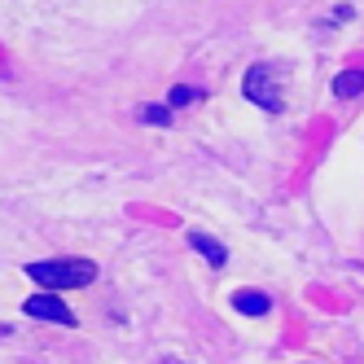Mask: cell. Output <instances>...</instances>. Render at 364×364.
Returning <instances> with one entry per match:
<instances>
[{
	"instance_id": "cell-1",
	"label": "cell",
	"mask_w": 364,
	"mask_h": 364,
	"mask_svg": "<svg viewBox=\"0 0 364 364\" xmlns=\"http://www.w3.org/2000/svg\"><path fill=\"white\" fill-rule=\"evenodd\" d=\"M36 285H44V290H84V285L97 281V264L92 259H36V264L22 268Z\"/></svg>"
},
{
	"instance_id": "cell-7",
	"label": "cell",
	"mask_w": 364,
	"mask_h": 364,
	"mask_svg": "<svg viewBox=\"0 0 364 364\" xmlns=\"http://www.w3.org/2000/svg\"><path fill=\"white\" fill-rule=\"evenodd\" d=\"M141 119L163 127V123H171V110H167V106H141Z\"/></svg>"
},
{
	"instance_id": "cell-5",
	"label": "cell",
	"mask_w": 364,
	"mask_h": 364,
	"mask_svg": "<svg viewBox=\"0 0 364 364\" xmlns=\"http://www.w3.org/2000/svg\"><path fill=\"white\" fill-rule=\"evenodd\" d=\"M364 92V70H343L333 80V97H343V101H351V97H360Z\"/></svg>"
},
{
	"instance_id": "cell-8",
	"label": "cell",
	"mask_w": 364,
	"mask_h": 364,
	"mask_svg": "<svg viewBox=\"0 0 364 364\" xmlns=\"http://www.w3.org/2000/svg\"><path fill=\"white\" fill-rule=\"evenodd\" d=\"M189 101H198V92H193V88H171V97H167V106L176 110V106H189Z\"/></svg>"
},
{
	"instance_id": "cell-6",
	"label": "cell",
	"mask_w": 364,
	"mask_h": 364,
	"mask_svg": "<svg viewBox=\"0 0 364 364\" xmlns=\"http://www.w3.org/2000/svg\"><path fill=\"white\" fill-rule=\"evenodd\" d=\"M232 307H237V311H246V316H268V299L264 294H255V290H242L237 299H232Z\"/></svg>"
},
{
	"instance_id": "cell-4",
	"label": "cell",
	"mask_w": 364,
	"mask_h": 364,
	"mask_svg": "<svg viewBox=\"0 0 364 364\" xmlns=\"http://www.w3.org/2000/svg\"><path fill=\"white\" fill-rule=\"evenodd\" d=\"M189 246H193L198 255H206V264H211V268H224V264H228V250H224V242L206 237V232H189Z\"/></svg>"
},
{
	"instance_id": "cell-3",
	"label": "cell",
	"mask_w": 364,
	"mask_h": 364,
	"mask_svg": "<svg viewBox=\"0 0 364 364\" xmlns=\"http://www.w3.org/2000/svg\"><path fill=\"white\" fill-rule=\"evenodd\" d=\"M22 311H27V316H36V321H53V325H70V329H75V311H70V303H62L58 294H31L27 303H22Z\"/></svg>"
},
{
	"instance_id": "cell-2",
	"label": "cell",
	"mask_w": 364,
	"mask_h": 364,
	"mask_svg": "<svg viewBox=\"0 0 364 364\" xmlns=\"http://www.w3.org/2000/svg\"><path fill=\"white\" fill-rule=\"evenodd\" d=\"M272 80H277V66H268V62H255V66L246 70V80H242L246 101H255V106L268 110V114H277V110L285 106V92H281Z\"/></svg>"
}]
</instances>
